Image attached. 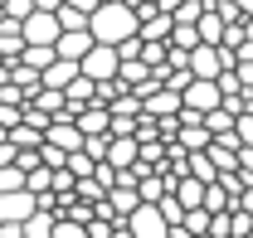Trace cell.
Returning a JSON list of instances; mask_svg holds the SVG:
<instances>
[{
    "instance_id": "cell-1",
    "label": "cell",
    "mask_w": 253,
    "mask_h": 238,
    "mask_svg": "<svg viewBox=\"0 0 253 238\" xmlns=\"http://www.w3.org/2000/svg\"><path fill=\"white\" fill-rule=\"evenodd\" d=\"M136 30H141V20L126 5H97L93 20H88V34H93V44H102V49H117L126 39H136Z\"/></svg>"
},
{
    "instance_id": "cell-2",
    "label": "cell",
    "mask_w": 253,
    "mask_h": 238,
    "mask_svg": "<svg viewBox=\"0 0 253 238\" xmlns=\"http://www.w3.org/2000/svg\"><path fill=\"white\" fill-rule=\"evenodd\" d=\"M117 68H122V63H117V49H102V44H93V49H88V59L78 63V73H83L88 83H97V88H102V83H112V78H117Z\"/></svg>"
},
{
    "instance_id": "cell-3",
    "label": "cell",
    "mask_w": 253,
    "mask_h": 238,
    "mask_svg": "<svg viewBox=\"0 0 253 238\" xmlns=\"http://www.w3.org/2000/svg\"><path fill=\"white\" fill-rule=\"evenodd\" d=\"M59 20H54V15H44V10H34L30 20H25V25H20V39H25V44H30V49H54V44H59Z\"/></svg>"
},
{
    "instance_id": "cell-4",
    "label": "cell",
    "mask_w": 253,
    "mask_h": 238,
    "mask_svg": "<svg viewBox=\"0 0 253 238\" xmlns=\"http://www.w3.org/2000/svg\"><path fill=\"white\" fill-rule=\"evenodd\" d=\"M44 146L63 151V156H78V151H83V131L73 126V117H68V112H59V117L49 121V131H44Z\"/></svg>"
},
{
    "instance_id": "cell-5",
    "label": "cell",
    "mask_w": 253,
    "mask_h": 238,
    "mask_svg": "<svg viewBox=\"0 0 253 238\" xmlns=\"http://www.w3.org/2000/svg\"><path fill=\"white\" fill-rule=\"evenodd\" d=\"M34 214H39V204H34L30 190H20V195H0V224H30Z\"/></svg>"
},
{
    "instance_id": "cell-6",
    "label": "cell",
    "mask_w": 253,
    "mask_h": 238,
    "mask_svg": "<svg viewBox=\"0 0 253 238\" xmlns=\"http://www.w3.org/2000/svg\"><path fill=\"white\" fill-rule=\"evenodd\" d=\"M126 234H131V238H166L170 229H166V219H161L156 204H141L131 219H126Z\"/></svg>"
},
{
    "instance_id": "cell-7",
    "label": "cell",
    "mask_w": 253,
    "mask_h": 238,
    "mask_svg": "<svg viewBox=\"0 0 253 238\" xmlns=\"http://www.w3.org/2000/svg\"><path fill=\"white\" fill-rule=\"evenodd\" d=\"M141 112L151 121H166V117H180V92H170V88H156L151 97H141Z\"/></svg>"
},
{
    "instance_id": "cell-8",
    "label": "cell",
    "mask_w": 253,
    "mask_h": 238,
    "mask_svg": "<svg viewBox=\"0 0 253 238\" xmlns=\"http://www.w3.org/2000/svg\"><path fill=\"white\" fill-rule=\"evenodd\" d=\"M136 160H141V146H136L131 136H112V146H107V160H102V165H112V170H136Z\"/></svg>"
},
{
    "instance_id": "cell-9",
    "label": "cell",
    "mask_w": 253,
    "mask_h": 238,
    "mask_svg": "<svg viewBox=\"0 0 253 238\" xmlns=\"http://www.w3.org/2000/svg\"><path fill=\"white\" fill-rule=\"evenodd\" d=\"M88 49H93V34H88V30H83V34H59L54 59H63V63H83V59H88Z\"/></svg>"
},
{
    "instance_id": "cell-10",
    "label": "cell",
    "mask_w": 253,
    "mask_h": 238,
    "mask_svg": "<svg viewBox=\"0 0 253 238\" xmlns=\"http://www.w3.org/2000/svg\"><path fill=\"white\" fill-rule=\"evenodd\" d=\"M170 30H175V20L156 10V15H146V20H141L136 39H141V44H170Z\"/></svg>"
},
{
    "instance_id": "cell-11",
    "label": "cell",
    "mask_w": 253,
    "mask_h": 238,
    "mask_svg": "<svg viewBox=\"0 0 253 238\" xmlns=\"http://www.w3.org/2000/svg\"><path fill=\"white\" fill-rule=\"evenodd\" d=\"M73 126L83 131V141H88V136H112V117H107L102 107H83V112L73 117Z\"/></svg>"
},
{
    "instance_id": "cell-12",
    "label": "cell",
    "mask_w": 253,
    "mask_h": 238,
    "mask_svg": "<svg viewBox=\"0 0 253 238\" xmlns=\"http://www.w3.org/2000/svg\"><path fill=\"white\" fill-rule=\"evenodd\" d=\"M73 78H78V63H63V59H54L44 73H39V83H44V88H54V92H63Z\"/></svg>"
},
{
    "instance_id": "cell-13",
    "label": "cell",
    "mask_w": 253,
    "mask_h": 238,
    "mask_svg": "<svg viewBox=\"0 0 253 238\" xmlns=\"http://www.w3.org/2000/svg\"><path fill=\"white\" fill-rule=\"evenodd\" d=\"M170 195H175V204H180V209H185V214H190V209H205V185H200V180H175V190H170Z\"/></svg>"
},
{
    "instance_id": "cell-14",
    "label": "cell",
    "mask_w": 253,
    "mask_h": 238,
    "mask_svg": "<svg viewBox=\"0 0 253 238\" xmlns=\"http://www.w3.org/2000/svg\"><path fill=\"white\" fill-rule=\"evenodd\" d=\"M195 34H200V44L219 49V44H224V20H219V10H205V15H200V25H195Z\"/></svg>"
},
{
    "instance_id": "cell-15",
    "label": "cell",
    "mask_w": 253,
    "mask_h": 238,
    "mask_svg": "<svg viewBox=\"0 0 253 238\" xmlns=\"http://www.w3.org/2000/svg\"><path fill=\"white\" fill-rule=\"evenodd\" d=\"M170 49L195 54V49H200V34H195V25H175V30H170Z\"/></svg>"
},
{
    "instance_id": "cell-16",
    "label": "cell",
    "mask_w": 253,
    "mask_h": 238,
    "mask_svg": "<svg viewBox=\"0 0 253 238\" xmlns=\"http://www.w3.org/2000/svg\"><path fill=\"white\" fill-rule=\"evenodd\" d=\"M185 165H190V180H200V185H214L219 180V170L210 165V156H190Z\"/></svg>"
},
{
    "instance_id": "cell-17",
    "label": "cell",
    "mask_w": 253,
    "mask_h": 238,
    "mask_svg": "<svg viewBox=\"0 0 253 238\" xmlns=\"http://www.w3.org/2000/svg\"><path fill=\"white\" fill-rule=\"evenodd\" d=\"M156 209H161V219H166V229H180V224H185V209L175 204V195H166Z\"/></svg>"
},
{
    "instance_id": "cell-18",
    "label": "cell",
    "mask_w": 253,
    "mask_h": 238,
    "mask_svg": "<svg viewBox=\"0 0 253 238\" xmlns=\"http://www.w3.org/2000/svg\"><path fill=\"white\" fill-rule=\"evenodd\" d=\"M180 229H185L190 238H205V234H210V214H205V209H190V214H185V224H180Z\"/></svg>"
},
{
    "instance_id": "cell-19",
    "label": "cell",
    "mask_w": 253,
    "mask_h": 238,
    "mask_svg": "<svg viewBox=\"0 0 253 238\" xmlns=\"http://www.w3.org/2000/svg\"><path fill=\"white\" fill-rule=\"evenodd\" d=\"M229 238H253V219L244 209H229Z\"/></svg>"
},
{
    "instance_id": "cell-20",
    "label": "cell",
    "mask_w": 253,
    "mask_h": 238,
    "mask_svg": "<svg viewBox=\"0 0 253 238\" xmlns=\"http://www.w3.org/2000/svg\"><path fill=\"white\" fill-rule=\"evenodd\" d=\"M34 15V0H5V20H15V25H25Z\"/></svg>"
},
{
    "instance_id": "cell-21",
    "label": "cell",
    "mask_w": 253,
    "mask_h": 238,
    "mask_svg": "<svg viewBox=\"0 0 253 238\" xmlns=\"http://www.w3.org/2000/svg\"><path fill=\"white\" fill-rule=\"evenodd\" d=\"M200 15H205V5H200V0H185L170 20H175V25H200Z\"/></svg>"
},
{
    "instance_id": "cell-22",
    "label": "cell",
    "mask_w": 253,
    "mask_h": 238,
    "mask_svg": "<svg viewBox=\"0 0 253 238\" xmlns=\"http://www.w3.org/2000/svg\"><path fill=\"white\" fill-rule=\"evenodd\" d=\"M20 190H25V175H20L15 165H5V170H0V195H20Z\"/></svg>"
},
{
    "instance_id": "cell-23",
    "label": "cell",
    "mask_w": 253,
    "mask_h": 238,
    "mask_svg": "<svg viewBox=\"0 0 253 238\" xmlns=\"http://www.w3.org/2000/svg\"><path fill=\"white\" fill-rule=\"evenodd\" d=\"M49 238H88V229H78V224H68V219H54V234Z\"/></svg>"
},
{
    "instance_id": "cell-24",
    "label": "cell",
    "mask_w": 253,
    "mask_h": 238,
    "mask_svg": "<svg viewBox=\"0 0 253 238\" xmlns=\"http://www.w3.org/2000/svg\"><path fill=\"white\" fill-rule=\"evenodd\" d=\"M234 78H239L244 97H253V63H239V68H234Z\"/></svg>"
},
{
    "instance_id": "cell-25",
    "label": "cell",
    "mask_w": 253,
    "mask_h": 238,
    "mask_svg": "<svg viewBox=\"0 0 253 238\" xmlns=\"http://www.w3.org/2000/svg\"><path fill=\"white\" fill-rule=\"evenodd\" d=\"M112 229H117V224H102V219H93V224H88V238H112Z\"/></svg>"
},
{
    "instance_id": "cell-26",
    "label": "cell",
    "mask_w": 253,
    "mask_h": 238,
    "mask_svg": "<svg viewBox=\"0 0 253 238\" xmlns=\"http://www.w3.org/2000/svg\"><path fill=\"white\" fill-rule=\"evenodd\" d=\"M34 10H44V15H59V10H63V0H34Z\"/></svg>"
},
{
    "instance_id": "cell-27",
    "label": "cell",
    "mask_w": 253,
    "mask_h": 238,
    "mask_svg": "<svg viewBox=\"0 0 253 238\" xmlns=\"http://www.w3.org/2000/svg\"><path fill=\"white\" fill-rule=\"evenodd\" d=\"M180 5H185V0H156V10H161V15H175Z\"/></svg>"
},
{
    "instance_id": "cell-28",
    "label": "cell",
    "mask_w": 253,
    "mask_h": 238,
    "mask_svg": "<svg viewBox=\"0 0 253 238\" xmlns=\"http://www.w3.org/2000/svg\"><path fill=\"white\" fill-rule=\"evenodd\" d=\"M234 10H239V20H253V0H234Z\"/></svg>"
},
{
    "instance_id": "cell-29",
    "label": "cell",
    "mask_w": 253,
    "mask_h": 238,
    "mask_svg": "<svg viewBox=\"0 0 253 238\" xmlns=\"http://www.w3.org/2000/svg\"><path fill=\"white\" fill-rule=\"evenodd\" d=\"M200 5H205V10H214V5H229V0H200Z\"/></svg>"
},
{
    "instance_id": "cell-30",
    "label": "cell",
    "mask_w": 253,
    "mask_h": 238,
    "mask_svg": "<svg viewBox=\"0 0 253 238\" xmlns=\"http://www.w3.org/2000/svg\"><path fill=\"white\" fill-rule=\"evenodd\" d=\"M0 146H5V131H0Z\"/></svg>"
},
{
    "instance_id": "cell-31",
    "label": "cell",
    "mask_w": 253,
    "mask_h": 238,
    "mask_svg": "<svg viewBox=\"0 0 253 238\" xmlns=\"http://www.w3.org/2000/svg\"><path fill=\"white\" fill-rule=\"evenodd\" d=\"M249 30H253V20H249Z\"/></svg>"
}]
</instances>
